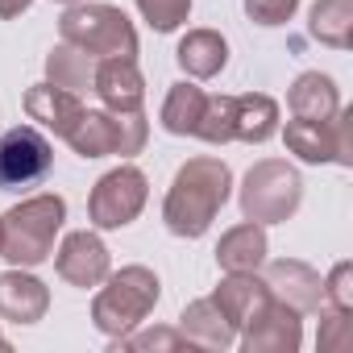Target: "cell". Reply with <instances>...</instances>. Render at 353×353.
<instances>
[{
  "label": "cell",
  "instance_id": "cell-1",
  "mask_svg": "<svg viewBox=\"0 0 353 353\" xmlns=\"http://www.w3.org/2000/svg\"><path fill=\"white\" fill-rule=\"evenodd\" d=\"M233 196V170L229 162L212 158V154H200V158H188L170 179V192L162 200V225L166 233L183 237V241H196L212 229V221L221 216V208L229 204Z\"/></svg>",
  "mask_w": 353,
  "mask_h": 353
},
{
  "label": "cell",
  "instance_id": "cell-2",
  "mask_svg": "<svg viewBox=\"0 0 353 353\" xmlns=\"http://www.w3.org/2000/svg\"><path fill=\"white\" fill-rule=\"evenodd\" d=\"M67 221V200L46 192L13 204L0 216V258H9V266H42L54 254V237Z\"/></svg>",
  "mask_w": 353,
  "mask_h": 353
},
{
  "label": "cell",
  "instance_id": "cell-3",
  "mask_svg": "<svg viewBox=\"0 0 353 353\" xmlns=\"http://www.w3.org/2000/svg\"><path fill=\"white\" fill-rule=\"evenodd\" d=\"M162 299V283L150 266H121L117 274H108L92 299V324L108 336L121 341L125 332H133L137 324H145V316L158 307Z\"/></svg>",
  "mask_w": 353,
  "mask_h": 353
},
{
  "label": "cell",
  "instance_id": "cell-4",
  "mask_svg": "<svg viewBox=\"0 0 353 353\" xmlns=\"http://www.w3.org/2000/svg\"><path fill=\"white\" fill-rule=\"evenodd\" d=\"M59 38L88 50L96 63L100 59H137V30L117 5H100V0H79L67 5L59 21Z\"/></svg>",
  "mask_w": 353,
  "mask_h": 353
},
{
  "label": "cell",
  "instance_id": "cell-5",
  "mask_svg": "<svg viewBox=\"0 0 353 353\" xmlns=\"http://www.w3.org/2000/svg\"><path fill=\"white\" fill-rule=\"evenodd\" d=\"M303 204V179L283 158H262L241 179V216L254 225H283Z\"/></svg>",
  "mask_w": 353,
  "mask_h": 353
},
{
  "label": "cell",
  "instance_id": "cell-6",
  "mask_svg": "<svg viewBox=\"0 0 353 353\" xmlns=\"http://www.w3.org/2000/svg\"><path fill=\"white\" fill-rule=\"evenodd\" d=\"M145 137H150V121L145 112H112V108H83V117L75 121V129L63 137L79 158H108V154H121V158H133L145 150Z\"/></svg>",
  "mask_w": 353,
  "mask_h": 353
},
{
  "label": "cell",
  "instance_id": "cell-7",
  "mask_svg": "<svg viewBox=\"0 0 353 353\" xmlns=\"http://www.w3.org/2000/svg\"><path fill=\"white\" fill-rule=\"evenodd\" d=\"M145 200H150V179L137 166L121 162L96 179V188L88 196V221L96 229H125L141 216Z\"/></svg>",
  "mask_w": 353,
  "mask_h": 353
},
{
  "label": "cell",
  "instance_id": "cell-8",
  "mask_svg": "<svg viewBox=\"0 0 353 353\" xmlns=\"http://www.w3.org/2000/svg\"><path fill=\"white\" fill-rule=\"evenodd\" d=\"M287 150L299 162H336V166H353V108H336V117L328 121H287L283 129Z\"/></svg>",
  "mask_w": 353,
  "mask_h": 353
},
{
  "label": "cell",
  "instance_id": "cell-9",
  "mask_svg": "<svg viewBox=\"0 0 353 353\" xmlns=\"http://www.w3.org/2000/svg\"><path fill=\"white\" fill-rule=\"evenodd\" d=\"M54 166V150L46 133L34 125H13L0 133V192H26L38 188Z\"/></svg>",
  "mask_w": 353,
  "mask_h": 353
},
{
  "label": "cell",
  "instance_id": "cell-10",
  "mask_svg": "<svg viewBox=\"0 0 353 353\" xmlns=\"http://www.w3.org/2000/svg\"><path fill=\"white\" fill-rule=\"evenodd\" d=\"M245 353H295L303 345V320L295 307L270 295V303L237 332Z\"/></svg>",
  "mask_w": 353,
  "mask_h": 353
},
{
  "label": "cell",
  "instance_id": "cell-11",
  "mask_svg": "<svg viewBox=\"0 0 353 353\" xmlns=\"http://www.w3.org/2000/svg\"><path fill=\"white\" fill-rule=\"evenodd\" d=\"M54 270H59L63 283L88 291V287H100L112 274V258H108V245L96 233L79 229V233H67L63 245L54 250Z\"/></svg>",
  "mask_w": 353,
  "mask_h": 353
},
{
  "label": "cell",
  "instance_id": "cell-12",
  "mask_svg": "<svg viewBox=\"0 0 353 353\" xmlns=\"http://www.w3.org/2000/svg\"><path fill=\"white\" fill-rule=\"evenodd\" d=\"M266 266V287L274 299H283L287 307H295L299 316H316L324 307V279L295 258H279V262H262Z\"/></svg>",
  "mask_w": 353,
  "mask_h": 353
},
{
  "label": "cell",
  "instance_id": "cell-13",
  "mask_svg": "<svg viewBox=\"0 0 353 353\" xmlns=\"http://www.w3.org/2000/svg\"><path fill=\"white\" fill-rule=\"evenodd\" d=\"M50 307V291L38 274L26 266H13L0 274V320L9 324H38Z\"/></svg>",
  "mask_w": 353,
  "mask_h": 353
},
{
  "label": "cell",
  "instance_id": "cell-14",
  "mask_svg": "<svg viewBox=\"0 0 353 353\" xmlns=\"http://www.w3.org/2000/svg\"><path fill=\"white\" fill-rule=\"evenodd\" d=\"M92 92L112 112H137L145 104V79L137 71V59H100Z\"/></svg>",
  "mask_w": 353,
  "mask_h": 353
},
{
  "label": "cell",
  "instance_id": "cell-15",
  "mask_svg": "<svg viewBox=\"0 0 353 353\" xmlns=\"http://www.w3.org/2000/svg\"><path fill=\"white\" fill-rule=\"evenodd\" d=\"M216 307L225 312V320L241 332L266 303H270V287L258 279V270H225L221 287L212 291Z\"/></svg>",
  "mask_w": 353,
  "mask_h": 353
},
{
  "label": "cell",
  "instance_id": "cell-16",
  "mask_svg": "<svg viewBox=\"0 0 353 353\" xmlns=\"http://www.w3.org/2000/svg\"><path fill=\"white\" fill-rule=\"evenodd\" d=\"M26 112H30V121H38L54 137H67L75 129V121L83 117V100L75 92L54 88V83H34V88H26Z\"/></svg>",
  "mask_w": 353,
  "mask_h": 353
},
{
  "label": "cell",
  "instance_id": "cell-17",
  "mask_svg": "<svg viewBox=\"0 0 353 353\" xmlns=\"http://www.w3.org/2000/svg\"><path fill=\"white\" fill-rule=\"evenodd\" d=\"M179 332L200 345V349H229L237 345V328L225 320V312L216 307V299H192L183 312H179Z\"/></svg>",
  "mask_w": 353,
  "mask_h": 353
},
{
  "label": "cell",
  "instance_id": "cell-18",
  "mask_svg": "<svg viewBox=\"0 0 353 353\" xmlns=\"http://www.w3.org/2000/svg\"><path fill=\"white\" fill-rule=\"evenodd\" d=\"M174 63L183 67L188 79H216L229 63V42L216 30H192L174 50Z\"/></svg>",
  "mask_w": 353,
  "mask_h": 353
},
{
  "label": "cell",
  "instance_id": "cell-19",
  "mask_svg": "<svg viewBox=\"0 0 353 353\" xmlns=\"http://www.w3.org/2000/svg\"><path fill=\"white\" fill-rule=\"evenodd\" d=\"M279 133V100L266 92L233 96V141L262 145Z\"/></svg>",
  "mask_w": 353,
  "mask_h": 353
},
{
  "label": "cell",
  "instance_id": "cell-20",
  "mask_svg": "<svg viewBox=\"0 0 353 353\" xmlns=\"http://www.w3.org/2000/svg\"><path fill=\"white\" fill-rule=\"evenodd\" d=\"M287 108H291V117H303V121H328L341 108V92L328 75L303 71L287 92Z\"/></svg>",
  "mask_w": 353,
  "mask_h": 353
},
{
  "label": "cell",
  "instance_id": "cell-21",
  "mask_svg": "<svg viewBox=\"0 0 353 353\" xmlns=\"http://www.w3.org/2000/svg\"><path fill=\"white\" fill-rule=\"evenodd\" d=\"M266 254H270L266 225H254V221L229 229V233L221 237V245H216V262H221V270H262Z\"/></svg>",
  "mask_w": 353,
  "mask_h": 353
},
{
  "label": "cell",
  "instance_id": "cell-22",
  "mask_svg": "<svg viewBox=\"0 0 353 353\" xmlns=\"http://www.w3.org/2000/svg\"><path fill=\"white\" fill-rule=\"evenodd\" d=\"M46 83L83 96V92L96 83V59H92L88 50L71 46V42H59V46L46 54Z\"/></svg>",
  "mask_w": 353,
  "mask_h": 353
},
{
  "label": "cell",
  "instance_id": "cell-23",
  "mask_svg": "<svg viewBox=\"0 0 353 353\" xmlns=\"http://www.w3.org/2000/svg\"><path fill=\"white\" fill-rule=\"evenodd\" d=\"M307 34L320 46L349 50L353 46V0H316L307 13Z\"/></svg>",
  "mask_w": 353,
  "mask_h": 353
},
{
  "label": "cell",
  "instance_id": "cell-24",
  "mask_svg": "<svg viewBox=\"0 0 353 353\" xmlns=\"http://www.w3.org/2000/svg\"><path fill=\"white\" fill-rule=\"evenodd\" d=\"M204 104H208V92L196 88V83H174L162 100V129L170 137H196V125L204 117Z\"/></svg>",
  "mask_w": 353,
  "mask_h": 353
},
{
  "label": "cell",
  "instance_id": "cell-25",
  "mask_svg": "<svg viewBox=\"0 0 353 353\" xmlns=\"http://www.w3.org/2000/svg\"><path fill=\"white\" fill-rule=\"evenodd\" d=\"M112 349H129V353H179V349H192V341L179 332V328H133L125 332L121 341H112Z\"/></svg>",
  "mask_w": 353,
  "mask_h": 353
},
{
  "label": "cell",
  "instance_id": "cell-26",
  "mask_svg": "<svg viewBox=\"0 0 353 353\" xmlns=\"http://www.w3.org/2000/svg\"><path fill=\"white\" fill-rule=\"evenodd\" d=\"M196 137L208 145H229L233 141V96H208L204 117L196 125Z\"/></svg>",
  "mask_w": 353,
  "mask_h": 353
},
{
  "label": "cell",
  "instance_id": "cell-27",
  "mask_svg": "<svg viewBox=\"0 0 353 353\" xmlns=\"http://www.w3.org/2000/svg\"><path fill=\"white\" fill-rule=\"evenodd\" d=\"M137 13L150 21L154 34H174L192 17V0H137Z\"/></svg>",
  "mask_w": 353,
  "mask_h": 353
},
{
  "label": "cell",
  "instance_id": "cell-28",
  "mask_svg": "<svg viewBox=\"0 0 353 353\" xmlns=\"http://www.w3.org/2000/svg\"><path fill=\"white\" fill-rule=\"evenodd\" d=\"M324 307L328 312H353V262H336L324 279Z\"/></svg>",
  "mask_w": 353,
  "mask_h": 353
},
{
  "label": "cell",
  "instance_id": "cell-29",
  "mask_svg": "<svg viewBox=\"0 0 353 353\" xmlns=\"http://www.w3.org/2000/svg\"><path fill=\"white\" fill-rule=\"evenodd\" d=\"M324 312V324H320V353H345L353 345V328H349V316L345 312Z\"/></svg>",
  "mask_w": 353,
  "mask_h": 353
},
{
  "label": "cell",
  "instance_id": "cell-30",
  "mask_svg": "<svg viewBox=\"0 0 353 353\" xmlns=\"http://www.w3.org/2000/svg\"><path fill=\"white\" fill-rule=\"evenodd\" d=\"M299 9V0H245V17L254 26H287Z\"/></svg>",
  "mask_w": 353,
  "mask_h": 353
},
{
  "label": "cell",
  "instance_id": "cell-31",
  "mask_svg": "<svg viewBox=\"0 0 353 353\" xmlns=\"http://www.w3.org/2000/svg\"><path fill=\"white\" fill-rule=\"evenodd\" d=\"M34 0H0V21H17Z\"/></svg>",
  "mask_w": 353,
  "mask_h": 353
},
{
  "label": "cell",
  "instance_id": "cell-32",
  "mask_svg": "<svg viewBox=\"0 0 353 353\" xmlns=\"http://www.w3.org/2000/svg\"><path fill=\"white\" fill-rule=\"evenodd\" d=\"M0 349H9V336H5V332H0Z\"/></svg>",
  "mask_w": 353,
  "mask_h": 353
},
{
  "label": "cell",
  "instance_id": "cell-33",
  "mask_svg": "<svg viewBox=\"0 0 353 353\" xmlns=\"http://www.w3.org/2000/svg\"><path fill=\"white\" fill-rule=\"evenodd\" d=\"M59 5H79V0H59Z\"/></svg>",
  "mask_w": 353,
  "mask_h": 353
}]
</instances>
